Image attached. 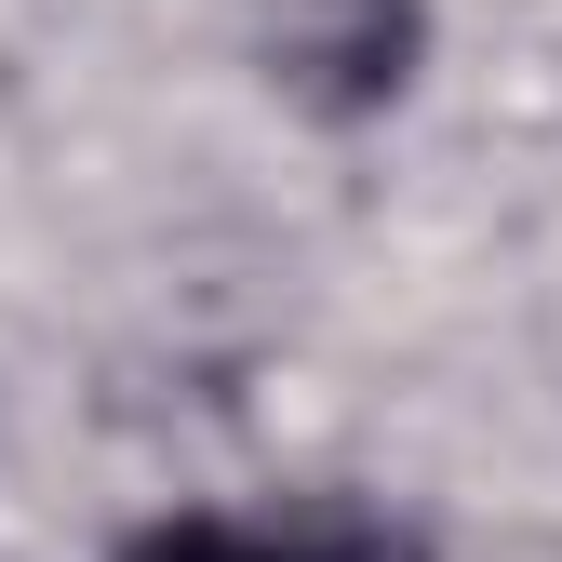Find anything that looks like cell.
Listing matches in <instances>:
<instances>
[{
	"instance_id": "6da1fadb",
	"label": "cell",
	"mask_w": 562,
	"mask_h": 562,
	"mask_svg": "<svg viewBox=\"0 0 562 562\" xmlns=\"http://www.w3.org/2000/svg\"><path fill=\"white\" fill-rule=\"evenodd\" d=\"M281 81L322 121H362L415 81V0H281Z\"/></svg>"
},
{
	"instance_id": "7a4b0ae2",
	"label": "cell",
	"mask_w": 562,
	"mask_h": 562,
	"mask_svg": "<svg viewBox=\"0 0 562 562\" xmlns=\"http://www.w3.org/2000/svg\"><path fill=\"white\" fill-rule=\"evenodd\" d=\"M121 562H415L362 509H295V522H148Z\"/></svg>"
}]
</instances>
